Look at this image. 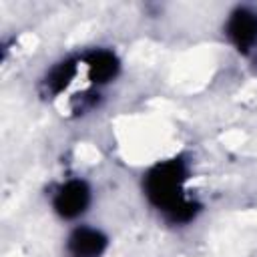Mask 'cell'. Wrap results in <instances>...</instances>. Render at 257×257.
<instances>
[{"instance_id": "cell-6", "label": "cell", "mask_w": 257, "mask_h": 257, "mask_svg": "<svg viewBox=\"0 0 257 257\" xmlns=\"http://www.w3.org/2000/svg\"><path fill=\"white\" fill-rule=\"evenodd\" d=\"M110 235L92 223L68 225L62 239V257H104L110 249Z\"/></svg>"}, {"instance_id": "cell-5", "label": "cell", "mask_w": 257, "mask_h": 257, "mask_svg": "<svg viewBox=\"0 0 257 257\" xmlns=\"http://www.w3.org/2000/svg\"><path fill=\"white\" fill-rule=\"evenodd\" d=\"M78 74H82L78 50L62 54L42 70V74L38 76V82H36V92L42 100L52 102V100L60 98L72 86V82L78 78Z\"/></svg>"}, {"instance_id": "cell-7", "label": "cell", "mask_w": 257, "mask_h": 257, "mask_svg": "<svg viewBox=\"0 0 257 257\" xmlns=\"http://www.w3.org/2000/svg\"><path fill=\"white\" fill-rule=\"evenodd\" d=\"M102 102H104V92L88 86L80 92H74L68 98V110L74 118H84L86 114L96 112L102 106Z\"/></svg>"}, {"instance_id": "cell-4", "label": "cell", "mask_w": 257, "mask_h": 257, "mask_svg": "<svg viewBox=\"0 0 257 257\" xmlns=\"http://www.w3.org/2000/svg\"><path fill=\"white\" fill-rule=\"evenodd\" d=\"M82 74L88 82V86L104 90L112 82H116L122 74V58L112 46L94 44L78 50Z\"/></svg>"}, {"instance_id": "cell-2", "label": "cell", "mask_w": 257, "mask_h": 257, "mask_svg": "<svg viewBox=\"0 0 257 257\" xmlns=\"http://www.w3.org/2000/svg\"><path fill=\"white\" fill-rule=\"evenodd\" d=\"M46 205L60 223L76 225L84 221L94 205V187L86 177L66 175L48 185Z\"/></svg>"}, {"instance_id": "cell-3", "label": "cell", "mask_w": 257, "mask_h": 257, "mask_svg": "<svg viewBox=\"0 0 257 257\" xmlns=\"http://www.w3.org/2000/svg\"><path fill=\"white\" fill-rule=\"evenodd\" d=\"M221 34L229 48L239 56L257 54V6L237 4L233 6L221 24Z\"/></svg>"}, {"instance_id": "cell-1", "label": "cell", "mask_w": 257, "mask_h": 257, "mask_svg": "<svg viewBox=\"0 0 257 257\" xmlns=\"http://www.w3.org/2000/svg\"><path fill=\"white\" fill-rule=\"evenodd\" d=\"M191 179L193 161L185 153L159 159L141 173V195L147 207L167 227H189L205 211L203 201L189 187Z\"/></svg>"}]
</instances>
